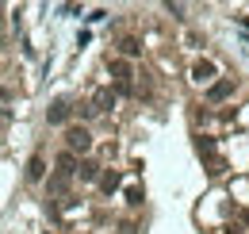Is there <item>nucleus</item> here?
<instances>
[{"instance_id": "3", "label": "nucleus", "mask_w": 249, "mask_h": 234, "mask_svg": "<svg viewBox=\"0 0 249 234\" xmlns=\"http://www.w3.org/2000/svg\"><path fill=\"white\" fill-rule=\"evenodd\" d=\"M69 112H73V108H69V100H54V104L46 108V119H50L54 127H62L65 119H69Z\"/></svg>"}, {"instance_id": "8", "label": "nucleus", "mask_w": 249, "mask_h": 234, "mask_svg": "<svg viewBox=\"0 0 249 234\" xmlns=\"http://www.w3.org/2000/svg\"><path fill=\"white\" fill-rule=\"evenodd\" d=\"M73 169H77V157H73L69 150H65V154H58V173H62V176H69Z\"/></svg>"}, {"instance_id": "4", "label": "nucleus", "mask_w": 249, "mask_h": 234, "mask_svg": "<svg viewBox=\"0 0 249 234\" xmlns=\"http://www.w3.org/2000/svg\"><path fill=\"white\" fill-rule=\"evenodd\" d=\"M230 92H234V81L226 77V81H215V85L207 88V100H211V104H222V100H226Z\"/></svg>"}, {"instance_id": "10", "label": "nucleus", "mask_w": 249, "mask_h": 234, "mask_svg": "<svg viewBox=\"0 0 249 234\" xmlns=\"http://www.w3.org/2000/svg\"><path fill=\"white\" fill-rule=\"evenodd\" d=\"M119 50H123L126 58H138V54H142V42H138V39H130V35H126L123 42H119Z\"/></svg>"}, {"instance_id": "13", "label": "nucleus", "mask_w": 249, "mask_h": 234, "mask_svg": "<svg viewBox=\"0 0 249 234\" xmlns=\"http://www.w3.org/2000/svg\"><path fill=\"white\" fill-rule=\"evenodd\" d=\"M119 234H138V227H134V223H123V227H119Z\"/></svg>"}, {"instance_id": "2", "label": "nucleus", "mask_w": 249, "mask_h": 234, "mask_svg": "<svg viewBox=\"0 0 249 234\" xmlns=\"http://www.w3.org/2000/svg\"><path fill=\"white\" fill-rule=\"evenodd\" d=\"M111 73H115V81H119V92H130V77H134V69H130V61L115 58V61H111Z\"/></svg>"}, {"instance_id": "11", "label": "nucleus", "mask_w": 249, "mask_h": 234, "mask_svg": "<svg viewBox=\"0 0 249 234\" xmlns=\"http://www.w3.org/2000/svg\"><path fill=\"white\" fill-rule=\"evenodd\" d=\"M100 188H104V192H115V188H119V173H104L100 176Z\"/></svg>"}, {"instance_id": "9", "label": "nucleus", "mask_w": 249, "mask_h": 234, "mask_svg": "<svg viewBox=\"0 0 249 234\" xmlns=\"http://www.w3.org/2000/svg\"><path fill=\"white\" fill-rule=\"evenodd\" d=\"M46 173V161H42V157H38V154H35L31 161H27V180H38V176Z\"/></svg>"}, {"instance_id": "5", "label": "nucleus", "mask_w": 249, "mask_h": 234, "mask_svg": "<svg viewBox=\"0 0 249 234\" xmlns=\"http://www.w3.org/2000/svg\"><path fill=\"white\" fill-rule=\"evenodd\" d=\"M211 77H215V61H196V65H192V81H199V85H207V81H211Z\"/></svg>"}, {"instance_id": "7", "label": "nucleus", "mask_w": 249, "mask_h": 234, "mask_svg": "<svg viewBox=\"0 0 249 234\" xmlns=\"http://www.w3.org/2000/svg\"><path fill=\"white\" fill-rule=\"evenodd\" d=\"M73 173H81V180H96V176H100V165H96V161H89V157H85V161H81V165H77Z\"/></svg>"}, {"instance_id": "12", "label": "nucleus", "mask_w": 249, "mask_h": 234, "mask_svg": "<svg viewBox=\"0 0 249 234\" xmlns=\"http://www.w3.org/2000/svg\"><path fill=\"white\" fill-rule=\"evenodd\" d=\"M126 204H134V207L142 204V188H126Z\"/></svg>"}, {"instance_id": "6", "label": "nucleus", "mask_w": 249, "mask_h": 234, "mask_svg": "<svg viewBox=\"0 0 249 234\" xmlns=\"http://www.w3.org/2000/svg\"><path fill=\"white\" fill-rule=\"evenodd\" d=\"M111 104H115L111 88H96V96H92V104H89V108H92V112H107Z\"/></svg>"}, {"instance_id": "1", "label": "nucleus", "mask_w": 249, "mask_h": 234, "mask_svg": "<svg viewBox=\"0 0 249 234\" xmlns=\"http://www.w3.org/2000/svg\"><path fill=\"white\" fill-rule=\"evenodd\" d=\"M65 146H69V154H85V150L92 146V135L85 127H69L65 131Z\"/></svg>"}]
</instances>
